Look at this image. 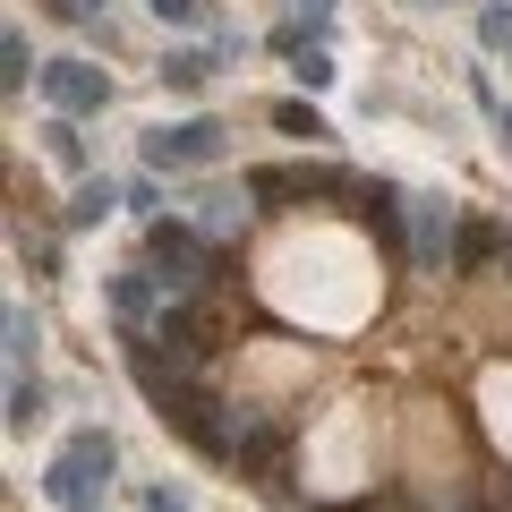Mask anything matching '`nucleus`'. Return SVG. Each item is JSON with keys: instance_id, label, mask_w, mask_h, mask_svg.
Returning a JSON list of instances; mask_svg holds the SVG:
<instances>
[{"instance_id": "nucleus-6", "label": "nucleus", "mask_w": 512, "mask_h": 512, "mask_svg": "<svg viewBox=\"0 0 512 512\" xmlns=\"http://www.w3.org/2000/svg\"><path fill=\"white\" fill-rule=\"evenodd\" d=\"M461 239V222H453V205L444 197H410V256H419L427 274L444 265V248Z\"/></svg>"}, {"instance_id": "nucleus-8", "label": "nucleus", "mask_w": 512, "mask_h": 512, "mask_svg": "<svg viewBox=\"0 0 512 512\" xmlns=\"http://www.w3.org/2000/svg\"><path fill=\"white\" fill-rule=\"evenodd\" d=\"M504 239H512V231H495V222H461L453 265H461V274H487V265H504Z\"/></svg>"}, {"instance_id": "nucleus-5", "label": "nucleus", "mask_w": 512, "mask_h": 512, "mask_svg": "<svg viewBox=\"0 0 512 512\" xmlns=\"http://www.w3.org/2000/svg\"><path fill=\"white\" fill-rule=\"evenodd\" d=\"M43 94H52L60 111H103L111 103V77L94 69V60H52V69H43Z\"/></svg>"}, {"instance_id": "nucleus-4", "label": "nucleus", "mask_w": 512, "mask_h": 512, "mask_svg": "<svg viewBox=\"0 0 512 512\" xmlns=\"http://www.w3.org/2000/svg\"><path fill=\"white\" fill-rule=\"evenodd\" d=\"M146 256L163 265V291H197V282H205V239L188 231V222H154Z\"/></svg>"}, {"instance_id": "nucleus-12", "label": "nucleus", "mask_w": 512, "mask_h": 512, "mask_svg": "<svg viewBox=\"0 0 512 512\" xmlns=\"http://www.w3.org/2000/svg\"><path fill=\"white\" fill-rule=\"evenodd\" d=\"M205 77H214V52H171V60H163V86H171V94H197Z\"/></svg>"}, {"instance_id": "nucleus-17", "label": "nucleus", "mask_w": 512, "mask_h": 512, "mask_svg": "<svg viewBox=\"0 0 512 512\" xmlns=\"http://www.w3.org/2000/svg\"><path fill=\"white\" fill-rule=\"evenodd\" d=\"M470 86H478V103H487V120H495V146L512 154V103H504V94L487 86V77H470Z\"/></svg>"}, {"instance_id": "nucleus-2", "label": "nucleus", "mask_w": 512, "mask_h": 512, "mask_svg": "<svg viewBox=\"0 0 512 512\" xmlns=\"http://www.w3.org/2000/svg\"><path fill=\"white\" fill-rule=\"evenodd\" d=\"M146 163H154V171H205V163H222V120L146 128Z\"/></svg>"}, {"instance_id": "nucleus-15", "label": "nucleus", "mask_w": 512, "mask_h": 512, "mask_svg": "<svg viewBox=\"0 0 512 512\" xmlns=\"http://www.w3.org/2000/svg\"><path fill=\"white\" fill-rule=\"evenodd\" d=\"M43 137H52V163H60V171H86V137H77L69 120H52Z\"/></svg>"}, {"instance_id": "nucleus-16", "label": "nucleus", "mask_w": 512, "mask_h": 512, "mask_svg": "<svg viewBox=\"0 0 512 512\" xmlns=\"http://www.w3.org/2000/svg\"><path fill=\"white\" fill-rule=\"evenodd\" d=\"M35 342H43V325L26 308H9V359H18V376H26V359H35Z\"/></svg>"}, {"instance_id": "nucleus-10", "label": "nucleus", "mask_w": 512, "mask_h": 512, "mask_svg": "<svg viewBox=\"0 0 512 512\" xmlns=\"http://www.w3.org/2000/svg\"><path fill=\"white\" fill-rule=\"evenodd\" d=\"M111 205H120V188H111V180H77V197H69V231H94Z\"/></svg>"}, {"instance_id": "nucleus-1", "label": "nucleus", "mask_w": 512, "mask_h": 512, "mask_svg": "<svg viewBox=\"0 0 512 512\" xmlns=\"http://www.w3.org/2000/svg\"><path fill=\"white\" fill-rule=\"evenodd\" d=\"M111 470H120V444L103 436V427H77L69 444H60V461L43 470V495H52L60 512H94L111 487Z\"/></svg>"}, {"instance_id": "nucleus-13", "label": "nucleus", "mask_w": 512, "mask_h": 512, "mask_svg": "<svg viewBox=\"0 0 512 512\" xmlns=\"http://www.w3.org/2000/svg\"><path fill=\"white\" fill-rule=\"evenodd\" d=\"M26 69H35V52H26V35L9 26V35H0V86H9V94H26Z\"/></svg>"}, {"instance_id": "nucleus-7", "label": "nucleus", "mask_w": 512, "mask_h": 512, "mask_svg": "<svg viewBox=\"0 0 512 512\" xmlns=\"http://www.w3.org/2000/svg\"><path fill=\"white\" fill-rule=\"evenodd\" d=\"M146 333H154V342H171V359H188V367L205 359V316L188 308V299H180V308H154Z\"/></svg>"}, {"instance_id": "nucleus-3", "label": "nucleus", "mask_w": 512, "mask_h": 512, "mask_svg": "<svg viewBox=\"0 0 512 512\" xmlns=\"http://www.w3.org/2000/svg\"><path fill=\"white\" fill-rule=\"evenodd\" d=\"M350 171H325V163H265L248 171V197L256 205H291V197H342Z\"/></svg>"}, {"instance_id": "nucleus-9", "label": "nucleus", "mask_w": 512, "mask_h": 512, "mask_svg": "<svg viewBox=\"0 0 512 512\" xmlns=\"http://www.w3.org/2000/svg\"><path fill=\"white\" fill-rule=\"evenodd\" d=\"M154 282H163V274H120V282H111V308H120L128 325H154Z\"/></svg>"}, {"instance_id": "nucleus-21", "label": "nucleus", "mask_w": 512, "mask_h": 512, "mask_svg": "<svg viewBox=\"0 0 512 512\" xmlns=\"http://www.w3.org/2000/svg\"><path fill=\"white\" fill-rule=\"evenodd\" d=\"M146 512H188V504H180L171 487H154V495H146Z\"/></svg>"}, {"instance_id": "nucleus-19", "label": "nucleus", "mask_w": 512, "mask_h": 512, "mask_svg": "<svg viewBox=\"0 0 512 512\" xmlns=\"http://www.w3.org/2000/svg\"><path fill=\"white\" fill-rule=\"evenodd\" d=\"M478 35H487V52H512V9H487V18H478Z\"/></svg>"}, {"instance_id": "nucleus-11", "label": "nucleus", "mask_w": 512, "mask_h": 512, "mask_svg": "<svg viewBox=\"0 0 512 512\" xmlns=\"http://www.w3.org/2000/svg\"><path fill=\"white\" fill-rule=\"evenodd\" d=\"M35 427H43V384L18 376L9 384V436H35Z\"/></svg>"}, {"instance_id": "nucleus-14", "label": "nucleus", "mask_w": 512, "mask_h": 512, "mask_svg": "<svg viewBox=\"0 0 512 512\" xmlns=\"http://www.w3.org/2000/svg\"><path fill=\"white\" fill-rule=\"evenodd\" d=\"M274 128H282V137H308V146H316V137H333L325 111H308V103H274Z\"/></svg>"}, {"instance_id": "nucleus-22", "label": "nucleus", "mask_w": 512, "mask_h": 512, "mask_svg": "<svg viewBox=\"0 0 512 512\" xmlns=\"http://www.w3.org/2000/svg\"><path fill=\"white\" fill-rule=\"evenodd\" d=\"M504 274H512V239H504Z\"/></svg>"}, {"instance_id": "nucleus-18", "label": "nucleus", "mask_w": 512, "mask_h": 512, "mask_svg": "<svg viewBox=\"0 0 512 512\" xmlns=\"http://www.w3.org/2000/svg\"><path fill=\"white\" fill-rule=\"evenodd\" d=\"M163 26H205V0H146Z\"/></svg>"}, {"instance_id": "nucleus-20", "label": "nucleus", "mask_w": 512, "mask_h": 512, "mask_svg": "<svg viewBox=\"0 0 512 512\" xmlns=\"http://www.w3.org/2000/svg\"><path fill=\"white\" fill-rule=\"evenodd\" d=\"M103 0H52V18H94Z\"/></svg>"}]
</instances>
